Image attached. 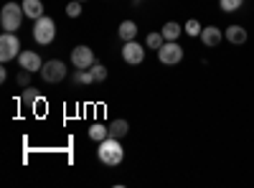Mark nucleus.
Returning <instances> with one entry per match:
<instances>
[{
	"instance_id": "nucleus-1",
	"label": "nucleus",
	"mask_w": 254,
	"mask_h": 188,
	"mask_svg": "<svg viewBox=\"0 0 254 188\" xmlns=\"http://www.w3.org/2000/svg\"><path fill=\"white\" fill-rule=\"evenodd\" d=\"M97 158L102 165H120L122 158H125V150H122V145L117 137H107V140H102L99 142V148H97Z\"/></svg>"
},
{
	"instance_id": "nucleus-2",
	"label": "nucleus",
	"mask_w": 254,
	"mask_h": 188,
	"mask_svg": "<svg viewBox=\"0 0 254 188\" xmlns=\"http://www.w3.org/2000/svg\"><path fill=\"white\" fill-rule=\"evenodd\" d=\"M23 5L18 3H5L3 10H0V26H3V31H10V33H18L20 23H23Z\"/></svg>"
},
{
	"instance_id": "nucleus-3",
	"label": "nucleus",
	"mask_w": 254,
	"mask_h": 188,
	"mask_svg": "<svg viewBox=\"0 0 254 188\" xmlns=\"http://www.w3.org/2000/svg\"><path fill=\"white\" fill-rule=\"evenodd\" d=\"M54 38H56V23H54V18L44 15V18L33 20V41H36L38 46H49Z\"/></svg>"
},
{
	"instance_id": "nucleus-4",
	"label": "nucleus",
	"mask_w": 254,
	"mask_h": 188,
	"mask_svg": "<svg viewBox=\"0 0 254 188\" xmlns=\"http://www.w3.org/2000/svg\"><path fill=\"white\" fill-rule=\"evenodd\" d=\"M38 74H41V79H44L46 84H59V81L66 79L69 69H66V64H64V61L51 59V61H44V69H41Z\"/></svg>"
},
{
	"instance_id": "nucleus-5",
	"label": "nucleus",
	"mask_w": 254,
	"mask_h": 188,
	"mask_svg": "<svg viewBox=\"0 0 254 188\" xmlns=\"http://www.w3.org/2000/svg\"><path fill=\"white\" fill-rule=\"evenodd\" d=\"M158 59H160V64L163 66H176L183 61V49L178 41H165L163 49H158Z\"/></svg>"
},
{
	"instance_id": "nucleus-6",
	"label": "nucleus",
	"mask_w": 254,
	"mask_h": 188,
	"mask_svg": "<svg viewBox=\"0 0 254 188\" xmlns=\"http://www.w3.org/2000/svg\"><path fill=\"white\" fill-rule=\"evenodd\" d=\"M15 56H20V38L18 33L3 31V36H0V61H10Z\"/></svg>"
},
{
	"instance_id": "nucleus-7",
	"label": "nucleus",
	"mask_w": 254,
	"mask_h": 188,
	"mask_svg": "<svg viewBox=\"0 0 254 188\" xmlns=\"http://www.w3.org/2000/svg\"><path fill=\"white\" fill-rule=\"evenodd\" d=\"M71 64H74V69H92L97 64V56H94V51L89 46L81 44V46L71 49Z\"/></svg>"
},
{
	"instance_id": "nucleus-8",
	"label": "nucleus",
	"mask_w": 254,
	"mask_h": 188,
	"mask_svg": "<svg viewBox=\"0 0 254 188\" xmlns=\"http://www.w3.org/2000/svg\"><path fill=\"white\" fill-rule=\"evenodd\" d=\"M122 59H125V64H130V66H137L145 61V46H140L137 41H125L122 44Z\"/></svg>"
},
{
	"instance_id": "nucleus-9",
	"label": "nucleus",
	"mask_w": 254,
	"mask_h": 188,
	"mask_svg": "<svg viewBox=\"0 0 254 188\" xmlns=\"http://www.w3.org/2000/svg\"><path fill=\"white\" fill-rule=\"evenodd\" d=\"M18 66H20V69H26V71H31V74H36V71L44 69V61H41V56H38L36 51H20V56H18Z\"/></svg>"
},
{
	"instance_id": "nucleus-10",
	"label": "nucleus",
	"mask_w": 254,
	"mask_h": 188,
	"mask_svg": "<svg viewBox=\"0 0 254 188\" xmlns=\"http://www.w3.org/2000/svg\"><path fill=\"white\" fill-rule=\"evenodd\" d=\"M221 41H224V33L219 31V26H203V31H201V44L203 46L216 49Z\"/></svg>"
},
{
	"instance_id": "nucleus-11",
	"label": "nucleus",
	"mask_w": 254,
	"mask_h": 188,
	"mask_svg": "<svg viewBox=\"0 0 254 188\" xmlns=\"http://www.w3.org/2000/svg\"><path fill=\"white\" fill-rule=\"evenodd\" d=\"M224 38L229 41L231 46H242V44H247V38H249V33H247V28H242V26H229L226 31H224Z\"/></svg>"
},
{
	"instance_id": "nucleus-12",
	"label": "nucleus",
	"mask_w": 254,
	"mask_h": 188,
	"mask_svg": "<svg viewBox=\"0 0 254 188\" xmlns=\"http://www.w3.org/2000/svg\"><path fill=\"white\" fill-rule=\"evenodd\" d=\"M23 13H26V18H31V20H38V18H44V10H46V5L41 3V0H23Z\"/></svg>"
},
{
	"instance_id": "nucleus-13",
	"label": "nucleus",
	"mask_w": 254,
	"mask_h": 188,
	"mask_svg": "<svg viewBox=\"0 0 254 188\" xmlns=\"http://www.w3.org/2000/svg\"><path fill=\"white\" fill-rule=\"evenodd\" d=\"M117 36H120L122 44H125V41H135L137 38V23H135V20H122L120 28H117Z\"/></svg>"
},
{
	"instance_id": "nucleus-14",
	"label": "nucleus",
	"mask_w": 254,
	"mask_h": 188,
	"mask_svg": "<svg viewBox=\"0 0 254 188\" xmlns=\"http://www.w3.org/2000/svg\"><path fill=\"white\" fill-rule=\"evenodd\" d=\"M107 127H110V137H117V140H122L127 132H130V122H127V120H122V117H117V120H112V122L107 125Z\"/></svg>"
},
{
	"instance_id": "nucleus-15",
	"label": "nucleus",
	"mask_w": 254,
	"mask_h": 188,
	"mask_svg": "<svg viewBox=\"0 0 254 188\" xmlns=\"http://www.w3.org/2000/svg\"><path fill=\"white\" fill-rule=\"evenodd\" d=\"M181 31H183V26H178L176 20H168V23H165V26L160 28V33L165 36V41H178Z\"/></svg>"
},
{
	"instance_id": "nucleus-16",
	"label": "nucleus",
	"mask_w": 254,
	"mask_h": 188,
	"mask_svg": "<svg viewBox=\"0 0 254 188\" xmlns=\"http://www.w3.org/2000/svg\"><path fill=\"white\" fill-rule=\"evenodd\" d=\"M89 137H92L94 142L107 140V137H110V127H107V125H99V122H94L92 127H89Z\"/></svg>"
},
{
	"instance_id": "nucleus-17",
	"label": "nucleus",
	"mask_w": 254,
	"mask_h": 188,
	"mask_svg": "<svg viewBox=\"0 0 254 188\" xmlns=\"http://www.w3.org/2000/svg\"><path fill=\"white\" fill-rule=\"evenodd\" d=\"M74 84H81V87H89V84H94V76H92V71H89V69H76V71H74Z\"/></svg>"
},
{
	"instance_id": "nucleus-18",
	"label": "nucleus",
	"mask_w": 254,
	"mask_h": 188,
	"mask_svg": "<svg viewBox=\"0 0 254 188\" xmlns=\"http://www.w3.org/2000/svg\"><path fill=\"white\" fill-rule=\"evenodd\" d=\"M163 44H165V36H163L160 31H158V33H155V31L147 33V38H145V46H147V49H155V51L163 49Z\"/></svg>"
},
{
	"instance_id": "nucleus-19",
	"label": "nucleus",
	"mask_w": 254,
	"mask_h": 188,
	"mask_svg": "<svg viewBox=\"0 0 254 188\" xmlns=\"http://www.w3.org/2000/svg\"><path fill=\"white\" fill-rule=\"evenodd\" d=\"M183 31L190 36V38H201V31H203V26L198 23L196 18H190V20H186V26H183Z\"/></svg>"
},
{
	"instance_id": "nucleus-20",
	"label": "nucleus",
	"mask_w": 254,
	"mask_h": 188,
	"mask_svg": "<svg viewBox=\"0 0 254 188\" xmlns=\"http://www.w3.org/2000/svg\"><path fill=\"white\" fill-rule=\"evenodd\" d=\"M38 102V92L33 87H26V92L20 94V104H26V107H33V104Z\"/></svg>"
},
{
	"instance_id": "nucleus-21",
	"label": "nucleus",
	"mask_w": 254,
	"mask_h": 188,
	"mask_svg": "<svg viewBox=\"0 0 254 188\" xmlns=\"http://www.w3.org/2000/svg\"><path fill=\"white\" fill-rule=\"evenodd\" d=\"M219 5H221L224 13H237L244 5V0H219Z\"/></svg>"
},
{
	"instance_id": "nucleus-22",
	"label": "nucleus",
	"mask_w": 254,
	"mask_h": 188,
	"mask_svg": "<svg viewBox=\"0 0 254 188\" xmlns=\"http://www.w3.org/2000/svg\"><path fill=\"white\" fill-rule=\"evenodd\" d=\"M89 71H92L94 81H107V76H110V74H107V69H104L102 64H94V66H92Z\"/></svg>"
},
{
	"instance_id": "nucleus-23",
	"label": "nucleus",
	"mask_w": 254,
	"mask_h": 188,
	"mask_svg": "<svg viewBox=\"0 0 254 188\" xmlns=\"http://www.w3.org/2000/svg\"><path fill=\"white\" fill-rule=\"evenodd\" d=\"M66 15L69 18H79L81 15V3H79V0H71V3L66 5Z\"/></svg>"
},
{
	"instance_id": "nucleus-24",
	"label": "nucleus",
	"mask_w": 254,
	"mask_h": 188,
	"mask_svg": "<svg viewBox=\"0 0 254 188\" xmlns=\"http://www.w3.org/2000/svg\"><path fill=\"white\" fill-rule=\"evenodd\" d=\"M15 81H18V84L23 87V89H26V87H31V71H26V69H23V71H20V74L15 76Z\"/></svg>"
},
{
	"instance_id": "nucleus-25",
	"label": "nucleus",
	"mask_w": 254,
	"mask_h": 188,
	"mask_svg": "<svg viewBox=\"0 0 254 188\" xmlns=\"http://www.w3.org/2000/svg\"><path fill=\"white\" fill-rule=\"evenodd\" d=\"M79 3H84V0H79Z\"/></svg>"
}]
</instances>
